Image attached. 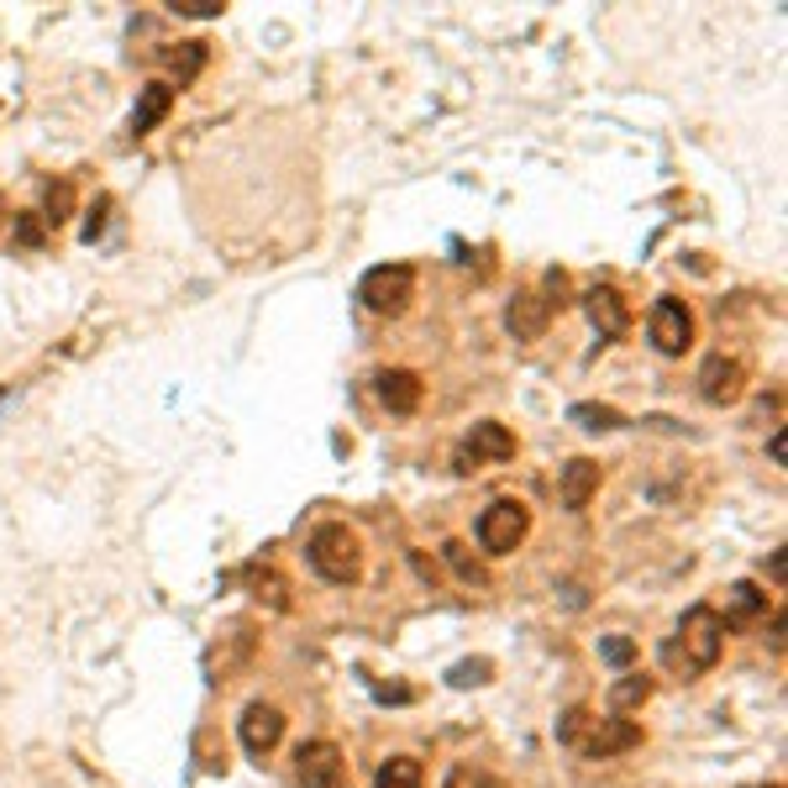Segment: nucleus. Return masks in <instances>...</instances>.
Returning <instances> with one entry per match:
<instances>
[{
    "label": "nucleus",
    "instance_id": "30",
    "mask_svg": "<svg viewBox=\"0 0 788 788\" xmlns=\"http://www.w3.org/2000/svg\"><path fill=\"white\" fill-rule=\"evenodd\" d=\"M773 788H778V784H773Z\"/></svg>",
    "mask_w": 788,
    "mask_h": 788
},
{
    "label": "nucleus",
    "instance_id": "6",
    "mask_svg": "<svg viewBox=\"0 0 788 788\" xmlns=\"http://www.w3.org/2000/svg\"><path fill=\"white\" fill-rule=\"evenodd\" d=\"M646 336H652V347H657L663 358H678V353L693 342L689 306H684V300H673V295H663V300L652 306V315H646Z\"/></svg>",
    "mask_w": 788,
    "mask_h": 788
},
{
    "label": "nucleus",
    "instance_id": "19",
    "mask_svg": "<svg viewBox=\"0 0 788 788\" xmlns=\"http://www.w3.org/2000/svg\"><path fill=\"white\" fill-rule=\"evenodd\" d=\"M568 415H574L584 431H621L625 426V415L621 410H610V406H574Z\"/></svg>",
    "mask_w": 788,
    "mask_h": 788
},
{
    "label": "nucleus",
    "instance_id": "27",
    "mask_svg": "<svg viewBox=\"0 0 788 788\" xmlns=\"http://www.w3.org/2000/svg\"><path fill=\"white\" fill-rule=\"evenodd\" d=\"M16 242L37 247V242H43V221H37V215H22V221H16Z\"/></svg>",
    "mask_w": 788,
    "mask_h": 788
},
{
    "label": "nucleus",
    "instance_id": "18",
    "mask_svg": "<svg viewBox=\"0 0 788 788\" xmlns=\"http://www.w3.org/2000/svg\"><path fill=\"white\" fill-rule=\"evenodd\" d=\"M164 64L179 74V79H195V74L206 69V43H179V48L164 53Z\"/></svg>",
    "mask_w": 788,
    "mask_h": 788
},
{
    "label": "nucleus",
    "instance_id": "29",
    "mask_svg": "<svg viewBox=\"0 0 788 788\" xmlns=\"http://www.w3.org/2000/svg\"><path fill=\"white\" fill-rule=\"evenodd\" d=\"M0 215H5V206H0Z\"/></svg>",
    "mask_w": 788,
    "mask_h": 788
},
{
    "label": "nucleus",
    "instance_id": "12",
    "mask_svg": "<svg viewBox=\"0 0 788 788\" xmlns=\"http://www.w3.org/2000/svg\"><path fill=\"white\" fill-rule=\"evenodd\" d=\"M374 384H379V406L389 410V415H410V410H421V395H426V389H421V379H415L410 368H384Z\"/></svg>",
    "mask_w": 788,
    "mask_h": 788
},
{
    "label": "nucleus",
    "instance_id": "14",
    "mask_svg": "<svg viewBox=\"0 0 788 788\" xmlns=\"http://www.w3.org/2000/svg\"><path fill=\"white\" fill-rule=\"evenodd\" d=\"M547 300H536V295H515L510 300V311H504V326H510V336L515 342H536V336L547 332Z\"/></svg>",
    "mask_w": 788,
    "mask_h": 788
},
{
    "label": "nucleus",
    "instance_id": "11",
    "mask_svg": "<svg viewBox=\"0 0 788 788\" xmlns=\"http://www.w3.org/2000/svg\"><path fill=\"white\" fill-rule=\"evenodd\" d=\"M584 311H589V321H595V332L604 336V342H615V336L631 332V311H625V300L615 289H589V295H584Z\"/></svg>",
    "mask_w": 788,
    "mask_h": 788
},
{
    "label": "nucleus",
    "instance_id": "5",
    "mask_svg": "<svg viewBox=\"0 0 788 788\" xmlns=\"http://www.w3.org/2000/svg\"><path fill=\"white\" fill-rule=\"evenodd\" d=\"M525 531H531V510L521 500H495L478 515V547L489 557H504V552H515L525 542Z\"/></svg>",
    "mask_w": 788,
    "mask_h": 788
},
{
    "label": "nucleus",
    "instance_id": "3",
    "mask_svg": "<svg viewBox=\"0 0 788 788\" xmlns=\"http://www.w3.org/2000/svg\"><path fill=\"white\" fill-rule=\"evenodd\" d=\"M311 568L326 584H358V574H363V547H358V536L347 531L342 521H326L321 531L311 536Z\"/></svg>",
    "mask_w": 788,
    "mask_h": 788
},
{
    "label": "nucleus",
    "instance_id": "13",
    "mask_svg": "<svg viewBox=\"0 0 788 788\" xmlns=\"http://www.w3.org/2000/svg\"><path fill=\"white\" fill-rule=\"evenodd\" d=\"M595 495H599V463H595V457H574V463L563 468V484H557V500H563V510H584Z\"/></svg>",
    "mask_w": 788,
    "mask_h": 788
},
{
    "label": "nucleus",
    "instance_id": "23",
    "mask_svg": "<svg viewBox=\"0 0 788 788\" xmlns=\"http://www.w3.org/2000/svg\"><path fill=\"white\" fill-rule=\"evenodd\" d=\"M489 663H484V657H474V663H457L453 673H447V684H453V689H474V684H489Z\"/></svg>",
    "mask_w": 788,
    "mask_h": 788
},
{
    "label": "nucleus",
    "instance_id": "17",
    "mask_svg": "<svg viewBox=\"0 0 788 788\" xmlns=\"http://www.w3.org/2000/svg\"><path fill=\"white\" fill-rule=\"evenodd\" d=\"M379 788H426L421 763H415V757H389V763L379 767Z\"/></svg>",
    "mask_w": 788,
    "mask_h": 788
},
{
    "label": "nucleus",
    "instance_id": "8",
    "mask_svg": "<svg viewBox=\"0 0 788 788\" xmlns=\"http://www.w3.org/2000/svg\"><path fill=\"white\" fill-rule=\"evenodd\" d=\"M279 741H285V715H279L274 704H263L258 699V704L242 710V746H247L253 757H268Z\"/></svg>",
    "mask_w": 788,
    "mask_h": 788
},
{
    "label": "nucleus",
    "instance_id": "28",
    "mask_svg": "<svg viewBox=\"0 0 788 788\" xmlns=\"http://www.w3.org/2000/svg\"><path fill=\"white\" fill-rule=\"evenodd\" d=\"M100 232H106V200H100L96 211H90V221H85V242H96Z\"/></svg>",
    "mask_w": 788,
    "mask_h": 788
},
{
    "label": "nucleus",
    "instance_id": "7",
    "mask_svg": "<svg viewBox=\"0 0 788 788\" xmlns=\"http://www.w3.org/2000/svg\"><path fill=\"white\" fill-rule=\"evenodd\" d=\"M295 773H300V788H342L347 778V763L332 741H306L295 752Z\"/></svg>",
    "mask_w": 788,
    "mask_h": 788
},
{
    "label": "nucleus",
    "instance_id": "21",
    "mask_svg": "<svg viewBox=\"0 0 788 788\" xmlns=\"http://www.w3.org/2000/svg\"><path fill=\"white\" fill-rule=\"evenodd\" d=\"M43 206H48V215H43L48 226H58V221H69V211H74V185H69V179H58V185H48V190H43Z\"/></svg>",
    "mask_w": 788,
    "mask_h": 788
},
{
    "label": "nucleus",
    "instance_id": "22",
    "mask_svg": "<svg viewBox=\"0 0 788 788\" xmlns=\"http://www.w3.org/2000/svg\"><path fill=\"white\" fill-rule=\"evenodd\" d=\"M442 557L453 563V574L463 578V584H478V589H484V568L468 557V547H463V542H447V547H442Z\"/></svg>",
    "mask_w": 788,
    "mask_h": 788
},
{
    "label": "nucleus",
    "instance_id": "16",
    "mask_svg": "<svg viewBox=\"0 0 788 788\" xmlns=\"http://www.w3.org/2000/svg\"><path fill=\"white\" fill-rule=\"evenodd\" d=\"M763 610H767V595L757 589V584H731V599H725V615H720V621L746 625V621H757Z\"/></svg>",
    "mask_w": 788,
    "mask_h": 788
},
{
    "label": "nucleus",
    "instance_id": "4",
    "mask_svg": "<svg viewBox=\"0 0 788 788\" xmlns=\"http://www.w3.org/2000/svg\"><path fill=\"white\" fill-rule=\"evenodd\" d=\"M358 300L379 315H400L410 300H415V268H410V263H379V268H368L358 285Z\"/></svg>",
    "mask_w": 788,
    "mask_h": 788
},
{
    "label": "nucleus",
    "instance_id": "26",
    "mask_svg": "<svg viewBox=\"0 0 788 788\" xmlns=\"http://www.w3.org/2000/svg\"><path fill=\"white\" fill-rule=\"evenodd\" d=\"M168 11L174 16H221L226 5L221 0H168Z\"/></svg>",
    "mask_w": 788,
    "mask_h": 788
},
{
    "label": "nucleus",
    "instance_id": "15",
    "mask_svg": "<svg viewBox=\"0 0 788 788\" xmlns=\"http://www.w3.org/2000/svg\"><path fill=\"white\" fill-rule=\"evenodd\" d=\"M168 111H174V90H168V85H143L137 111H132V132H137V137H143V132H153Z\"/></svg>",
    "mask_w": 788,
    "mask_h": 788
},
{
    "label": "nucleus",
    "instance_id": "25",
    "mask_svg": "<svg viewBox=\"0 0 788 788\" xmlns=\"http://www.w3.org/2000/svg\"><path fill=\"white\" fill-rule=\"evenodd\" d=\"M447 788H504V784L489 778V773H478V767H453V773H447Z\"/></svg>",
    "mask_w": 788,
    "mask_h": 788
},
{
    "label": "nucleus",
    "instance_id": "20",
    "mask_svg": "<svg viewBox=\"0 0 788 788\" xmlns=\"http://www.w3.org/2000/svg\"><path fill=\"white\" fill-rule=\"evenodd\" d=\"M646 693H652V678H642V673H625L621 684L610 689V704H615V710H636V704H646Z\"/></svg>",
    "mask_w": 788,
    "mask_h": 788
},
{
    "label": "nucleus",
    "instance_id": "2",
    "mask_svg": "<svg viewBox=\"0 0 788 788\" xmlns=\"http://www.w3.org/2000/svg\"><path fill=\"white\" fill-rule=\"evenodd\" d=\"M557 741L584 752V757H615V752H631L642 741V725L636 720H595L589 710H568L557 720Z\"/></svg>",
    "mask_w": 788,
    "mask_h": 788
},
{
    "label": "nucleus",
    "instance_id": "9",
    "mask_svg": "<svg viewBox=\"0 0 788 788\" xmlns=\"http://www.w3.org/2000/svg\"><path fill=\"white\" fill-rule=\"evenodd\" d=\"M478 457H489V463H510V457H515V436H510V426H500V421H478V426L468 431V447L457 453L463 474H468V463H478Z\"/></svg>",
    "mask_w": 788,
    "mask_h": 788
},
{
    "label": "nucleus",
    "instance_id": "10",
    "mask_svg": "<svg viewBox=\"0 0 788 788\" xmlns=\"http://www.w3.org/2000/svg\"><path fill=\"white\" fill-rule=\"evenodd\" d=\"M741 379H746V368H741L736 358L715 353V358H704V368H699V395H704L710 406H731L741 395Z\"/></svg>",
    "mask_w": 788,
    "mask_h": 788
},
{
    "label": "nucleus",
    "instance_id": "1",
    "mask_svg": "<svg viewBox=\"0 0 788 788\" xmlns=\"http://www.w3.org/2000/svg\"><path fill=\"white\" fill-rule=\"evenodd\" d=\"M720 652H725V621L710 604H693L689 615H684V625H678V642L663 646L668 668H684V673H710L720 663Z\"/></svg>",
    "mask_w": 788,
    "mask_h": 788
},
{
    "label": "nucleus",
    "instance_id": "24",
    "mask_svg": "<svg viewBox=\"0 0 788 788\" xmlns=\"http://www.w3.org/2000/svg\"><path fill=\"white\" fill-rule=\"evenodd\" d=\"M599 657H604L610 668H625V663L636 657V642H625V636H604V642H599Z\"/></svg>",
    "mask_w": 788,
    "mask_h": 788
}]
</instances>
